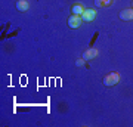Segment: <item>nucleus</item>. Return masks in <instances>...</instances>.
Listing matches in <instances>:
<instances>
[{"instance_id": "obj_10", "label": "nucleus", "mask_w": 133, "mask_h": 127, "mask_svg": "<svg viewBox=\"0 0 133 127\" xmlns=\"http://www.w3.org/2000/svg\"><path fill=\"white\" fill-rule=\"evenodd\" d=\"M102 3H104V6H109L112 3V0H102Z\"/></svg>"}, {"instance_id": "obj_6", "label": "nucleus", "mask_w": 133, "mask_h": 127, "mask_svg": "<svg viewBox=\"0 0 133 127\" xmlns=\"http://www.w3.org/2000/svg\"><path fill=\"white\" fill-rule=\"evenodd\" d=\"M16 9H18L19 12H27V10L30 9V3L27 0H18V2H16Z\"/></svg>"}, {"instance_id": "obj_5", "label": "nucleus", "mask_w": 133, "mask_h": 127, "mask_svg": "<svg viewBox=\"0 0 133 127\" xmlns=\"http://www.w3.org/2000/svg\"><path fill=\"white\" fill-rule=\"evenodd\" d=\"M120 19L123 21H133V9H124L120 12Z\"/></svg>"}, {"instance_id": "obj_7", "label": "nucleus", "mask_w": 133, "mask_h": 127, "mask_svg": "<svg viewBox=\"0 0 133 127\" xmlns=\"http://www.w3.org/2000/svg\"><path fill=\"white\" fill-rule=\"evenodd\" d=\"M71 12H72V15H80V16H81V15H83V12H84V8L77 3V5H74L71 8Z\"/></svg>"}, {"instance_id": "obj_11", "label": "nucleus", "mask_w": 133, "mask_h": 127, "mask_svg": "<svg viewBox=\"0 0 133 127\" xmlns=\"http://www.w3.org/2000/svg\"><path fill=\"white\" fill-rule=\"evenodd\" d=\"M132 9H133V0H132Z\"/></svg>"}, {"instance_id": "obj_3", "label": "nucleus", "mask_w": 133, "mask_h": 127, "mask_svg": "<svg viewBox=\"0 0 133 127\" xmlns=\"http://www.w3.org/2000/svg\"><path fill=\"white\" fill-rule=\"evenodd\" d=\"M95 16H96V10L95 9H84V12H83V15H81V18H83L84 22H90V21H93Z\"/></svg>"}, {"instance_id": "obj_4", "label": "nucleus", "mask_w": 133, "mask_h": 127, "mask_svg": "<svg viewBox=\"0 0 133 127\" xmlns=\"http://www.w3.org/2000/svg\"><path fill=\"white\" fill-rule=\"evenodd\" d=\"M96 56H98V49H95V47L87 49V50L83 53V59H84V61H92V59H95Z\"/></svg>"}, {"instance_id": "obj_9", "label": "nucleus", "mask_w": 133, "mask_h": 127, "mask_svg": "<svg viewBox=\"0 0 133 127\" xmlns=\"http://www.w3.org/2000/svg\"><path fill=\"white\" fill-rule=\"evenodd\" d=\"M95 5L98 6V8H102V6H104V3H102V0H95Z\"/></svg>"}, {"instance_id": "obj_8", "label": "nucleus", "mask_w": 133, "mask_h": 127, "mask_svg": "<svg viewBox=\"0 0 133 127\" xmlns=\"http://www.w3.org/2000/svg\"><path fill=\"white\" fill-rule=\"evenodd\" d=\"M84 59H83V58H81V59H77V62H76V65L77 66H83V65H84Z\"/></svg>"}, {"instance_id": "obj_1", "label": "nucleus", "mask_w": 133, "mask_h": 127, "mask_svg": "<svg viewBox=\"0 0 133 127\" xmlns=\"http://www.w3.org/2000/svg\"><path fill=\"white\" fill-rule=\"evenodd\" d=\"M117 83H120V74L118 72H109V74H107L104 77V84L108 86V87H111V86H115Z\"/></svg>"}, {"instance_id": "obj_2", "label": "nucleus", "mask_w": 133, "mask_h": 127, "mask_svg": "<svg viewBox=\"0 0 133 127\" xmlns=\"http://www.w3.org/2000/svg\"><path fill=\"white\" fill-rule=\"evenodd\" d=\"M83 22L84 21H83V18H81L80 15H71L68 18V27L70 28H78Z\"/></svg>"}]
</instances>
